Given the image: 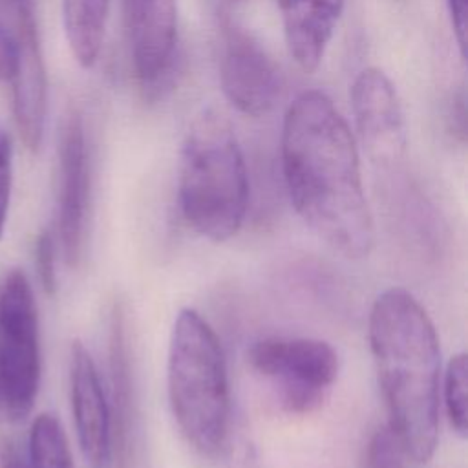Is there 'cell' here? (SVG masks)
Masks as SVG:
<instances>
[{
	"label": "cell",
	"mask_w": 468,
	"mask_h": 468,
	"mask_svg": "<svg viewBox=\"0 0 468 468\" xmlns=\"http://www.w3.org/2000/svg\"><path fill=\"white\" fill-rule=\"evenodd\" d=\"M280 150L285 186L303 223L342 256H367L375 225L356 139L325 93L307 90L289 104Z\"/></svg>",
	"instance_id": "6da1fadb"
},
{
	"label": "cell",
	"mask_w": 468,
	"mask_h": 468,
	"mask_svg": "<svg viewBox=\"0 0 468 468\" xmlns=\"http://www.w3.org/2000/svg\"><path fill=\"white\" fill-rule=\"evenodd\" d=\"M367 336L388 426L408 457L424 464L439 437L441 346L435 325L410 291L389 287L371 305Z\"/></svg>",
	"instance_id": "7a4b0ae2"
},
{
	"label": "cell",
	"mask_w": 468,
	"mask_h": 468,
	"mask_svg": "<svg viewBox=\"0 0 468 468\" xmlns=\"http://www.w3.org/2000/svg\"><path fill=\"white\" fill-rule=\"evenodd\" d=\"M177 196L185 221L207 239H230L243 225L247 165L230 122L214 108L201 110L185 135Z\"/></svg>",
	"instance_id": "3957f363"
},
{
	"label": "cell",
	"mask_w": 468,
	"mask_h": 468,
	"mask_svg": "<svg viewBox=\"0 0 468 468\" xmlns=\"http://www.w3.org/2000/svg\"><path fill=\"white\" fill-rule=\"evenodd\" d=\"M166 386L172 415L186 442L201 455H218L230 422L227 364L218 335L196 309L183 307L174 320Z\"/></svg>",
	"instance_id": "277c9868"
},
{
	"label": "cell",
	"mask_w": 468,
	"mask_h": 468,
	"mask_svg": "<svg viewBox=\"0 0 468 468\" xmlns=\"http://www.w3.org/2000/svg\"><path fill=\"white\" fill-rule=\"evenodd\" d=\"M42 375L38 313L22 269L0 280V393L13 422L24 420L37 400Z\"/></svg>",
	"instance_id": "5b68a950"
},
{
	"label": "cell",
	"mask_w": 468,
	"mask_h": 468,
	"mask_svg": "<svg viewBox=\"0 0 468 468\" xmlns=\"http://www.w3.org/2000/svg\"><path fill=\"white\" fill-rule=\"evenodd\" d=\"M247 360L272 384L282 408L294 415L316 411L338 377L336 351L318 338L267 336L249 347Z\"/></svg>",
	"instance_id": "8992f818"
},
{
	"label": "cell",
	"mask_w": 468,
	"mask_h": 468,
	"mask_svg": "<svg viewBox=\"0 0 468 468\" xmlns=\"http://www.w3.org/2000/svg\"><path fill=\"white\" fill-rule=\"evenodd\" d=\"M4 24L9 27L16 64L13 84V113L22 143L38 150L48 112V77L40 48V33L35 13V0H0Z\"/></svg>",
	"instance_id": "52a82bcc"
},
{
	"label": "cell",
	"mask_w": 468,
	"mask_h": 468,
	"mask_svg": "<svg viewBox=\"0 0 468 468\" xmlns=\"http://www.w3.org/2000/svg\"><path fill=\"white\" fill-rule=\"evenodd\" d=\"M225 99L243 115L263 117L282 95V75L261 44L236 26L225 27L219 60Z\"/></svg>",
	"instance_id": "ba28073f"
},
{
	"label": "cell",
	"mask_w": 468,
	"mask_h": 468,
	"mask_svg": "<svg viewBox=\"0 0 468 468\" xmlns=\"http://www.w3.org/2000/svg\"><path fill=\"white\" fill-rule=\"evenodd\" d=\"M90 201V159L82 119H64L57 148V234L64 261L77 267L82 258Z\"/></svg>",
	"instance_id": "9c48e42d"
},
{
	"label": "cell",
	"mask_w": 468,
	"mask_h": 468,
	"mask_svg": "<svg viewBox=\"0 0 468 468\" xmlns=\"http://www.w3.org/2000/svg\"><path fill=\"white\" fill-rule=\"evenodd\" d=\"M351 110L362 146L377 163L395 161L406 146L399 93L378 68H364L351 84Z\"/></svg>",
	"instance_id": "30bf717a"
},
{
	"label": "cell",
	"mask_w": 468,
	"mask_h": 468,
	"mask_svg": "<svg viewBox=\"0 0 468 468\" xmlns=\"http://www.w3.org/2000/svg\"><path fill=\"white\" fill-rule=\"evenodd\" d=\"M69 400L80 452L90 468H112V419L108 397L88 347L69 349Z\"/></svg>",
	"instance_id": "8fae6325"
},
{
	"label": "cell",
	"mask_w": 468,
	"mask_h": 468,
	"mask_svg": "<svg viewBox=\"0 0 468 468\" xmlns=\"http://www.w3.org/2000/svg\"><path fill=\"white\" fill-rule=\"evenodd\" d=\"M130 57L144 86L163 80L177 46V0H122Z\"/></svg>",
	"instance_id": "7c38bea8"
},
{
	"label": "cell",
	"mask_w": 468,
	"mask_h": 468,
	"mask_svg": "<svg viewBox=\"0 0 468 468\" xmlns=\"http://www.w3.org/2000/svg\"><path fill=\"white\" fill-rule=\"evenodd\" d=\"M108 408L112 419V468H130L133 444V380L130 367V347L126 331V311L115 302L110 313L108 331Z\"/></svg>",
	"instance_id": "4fadbf2b"
},
{
	"label": "cell",
	"mask_w": 468,
	"mask_h": 468,
	"mask_svg": "<svg viewBox=\"0 0 468 468\" xmlns=\"http://www.w3.org/2000/svg\"><path fill=\"white\" fill-rule=\"evenodd\" d=\"M289 55L300 69L314 71L333 38L344 0H276Z\"/></svg>",
	"instance_id": "5bb4252c"
},
{
	"label": "cell",
	"mask_w": 468,
	"mask_h": 468,
	"mask_svg": "<svg viewBox=\"0 0 468 468\" xmlns=\"http://www.w3.org/2000/svg\"><path fill=\"white\" fill-rule=\"evenodd\" d=\"M110 0H62V26L71 55L91 68L102 49Z\"/></svg>",
	"instance_id": "9a60e30c"
},
{
	"label": "cell",
	"mask_w": 468,
	"mask_h": 468,
	"mask_svg": "<svg viewBox=\"0 0 468 468\" xmlns=\"http://www.w3.org/2000/svg\"><path fill=\"white\" fill-rule=\"evenodd\" d=\"M27 468H75L64 428L55 413H38L29 428Z\"/></svg>",
	"instance_id": "2e32d148"
},
{
	"label": "cell",
	"mask_w": 468,
	"mask_h": 468,
	"mask_svg": "<svg viewBox=\"0 0 468 468\" xmlns=\"http://www.w3.org/2000/svg\"><path fill=\"white\" fill-rule=\"evenodd\" d=\"M444 406L455 433H468V356L457 353L450 358L444 373Z\"/></svg>",
	"instance_id": "e0dca14e"
},
{
	"label": "cell",
	"mask_w": 468,
	"mask_h": 468,
	"mask_svg": "<svg viewBox=\"0 0 468 468\" xmlns=\"http://www.w3.org/2000/svg\"><path fill=\"white\" fill-rule=\"evenodd\" d=\"M410 461L402 442L386 424L380 426L369 439L364 468H406Z\"/></svg>",
	"instance_id": "ac0fdd59"
},
{
	"label": "cell",
	"mask_w": 468,
	"mask_h": 468,
	"mask_svg": "<svg viewBox=\"0 0 468 468\" xmlns=\"http://www.w3.org/2000/svg\"><path fill=\"white\" fill-rule=\"evenodd\" d=\"M57 241L49 229L40 230L35 239V267L38 282L46 294H55L58 287L57 280Z\"/></svg>",
	"instance_id": "d6986e66"
},
{
	"label": "cell",
	"mask_w": 468,
	"mask_h": 468,
	"mask_svg": "<svg viewBox=\"0 0 468 468\" xmlns=\"http://www.w3.org/2000/svg\"><path fill=\"white\" fill-rule=\"evenodd\" d=\"M13 185V141L5 128L0 126V239L5 230V221L9 214Z\"/></svg>",
	"instance_id": "ffe728a7"
},
{
	"label": "cell",
	"mask_w": 468,
	"mask_h": 468,
	"mask_svg": "<svg viewBox=\"0 0 468 468\" xmlns=\"http://www.w3.org/2000/svg\"><path fill=\"white\" fill-rule=\"evenodd\" d=\"M453 33L461 49V55L466 53V33H468V0H446Z\"/></svg>",
	"instance_id": "44dd1931"
},
{
	"label": "cell",
	"mask_w": 468,
	"mask_h": 468,
	"mask_svg": "<svg viewBox=\"0 0 468 468\" xmlns=\"http://www.w3.org/2000/svg\"><path fill=\"white\" fill-rule=\"evenodd\" d=\"M0 468H27L26 457L20 453V450L13 442H7L2 448Z\"/></svg>",
	"instance_id": "7402d4cb"
},
{
	"label": "cell",
	"mask_w": 468,
	"mask_h": 468,
	"mask_svg": "<svg viewBox=\"0 0 468 468\" xmlns=\"http://www.w3.org/2000/svg\"><path fill=\"white\" fill-rule=\"evenodd\" d=\"M0 410H2V393H0Z\"/></svg>",
	"instance_id": "603a6c76"
},
{
	"label": "cell",
	"mask_w": 468,
	"mask_h": 468,
	"mask_svg": "<svg viewBox=\"0 0 468 468\" xmlns=\"http://www.w3.org/2000/svg\"><path fill=\"white\" fill-rule=\"evenodd\" d=\"M218 2H232V0H218Z\"/></svg>",
	"instance_id": "cb8c5ba5"
}]
</instances>
